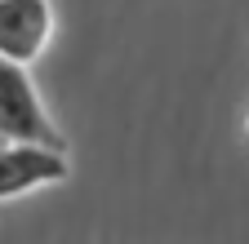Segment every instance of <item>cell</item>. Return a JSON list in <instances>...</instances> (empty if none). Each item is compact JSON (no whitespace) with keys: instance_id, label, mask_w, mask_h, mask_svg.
I'll return each instance as SVG.
<instances>
[{"instance_id":"7a4b0ae2","label":"cell","mask_w":249,"mask_h":244,"mask_svg":"<svg viewBox=\"0 0 249 244\" xmlns=\"http://www.w3.org/2000/svg\"><path fill=\"white\" fill-rule=\"evenodd\" d=\"M67 173H71V160L62 146L27 142V138H0V200L67 182Z\"/></svg>"},{"instance_id":"6da1fadb","label":"cell","mask_w":249,"mask_h":244,"mask_svg":"<svg viewBox=\"0 0 249 244\" xmlns=\"http://www.w3.org/2000/svg\"><path fill=\"white\" fill-rule=\"evenodd\" d=\"M0 138L62 146V133H58L27 63H14V58H0Z\"/></svg>"},{"instance_id":"3957f363","label":"cell","mask_w":249,"mask_h":244,"mask_svg":"<svg viewBox=\"0 0 249 244\" xmlns=\"http://www.w3.org/2000/svg\"><path fill=\"white\" fill-rule=\"evenodd\" d=\"M53 36L49 0H0V58L36 63Z\"/></svg>"}]
</instances>
